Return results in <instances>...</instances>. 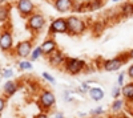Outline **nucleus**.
Instances as JSON below:
<instances>
[{
    "label": "nucleus",
    "mask_w": 133,
    "mask_h": 118,
    "mask_svg": "<svg viewBox=\"0 0 133 118\" xmlns=\"http://www.w3.org/2000/svg\"><path fill=\"white\" fill-rule=\"evenodd\" d=\"M0 73H2V67H0Z\"/></svg>",
    "instance_id": "nucleus-39"
},
{
    "label": "nucleus",
    "mask_w": 133,
    "mask_h": 118,
    "mask_svg": "<svg viewBox=\"0 0 133 118\" xmlns=\"http://www.w3.org/2000/svg\"><path fill=\"white\" fill-rule=\"evenodd\" d=\"M107 28V21L103 19V20H96L92 23L91 25V32H92V35L98 37V36H101V33L105 31Z\"/></svg>",
    "instance_id": "nucleus-17"
},
{
    "label": "nucleus",
    "mask_w": 133,
    "mask_h": 118,
    "mask_svg": "<svg viewBox=\"0 0 133 118\" xmlns=\"http://www.w3.org/2000/svg\"><path fill=\"white\" fill-rule=\"evenodd\" d=\"M15 7H16V11L19 12L20 17H23L25 20L36 12V4L32 0H16Z\"/></svg>",
    "instance_id": "nucleus-8"
},
{
    "label": "nucleus",
    "mask_w": 133,
    "mask_h": 118,
    "mask_svg": "<svg viewBox=\"0 0 133 118\" xmlns=\"http://www.w3.org/2000/svg\"><path fill=\"white\" fill-rule=\"evenodd\" d=\"M73 4H75V0H52V5L59 13L72 12Z\"/></svg>",
    "instance_id": "nucleus-11"
},
{
    "label": "nucleus",
    "mask_w": 133,
    "mask_h": 118,
    "mask_svg": "<svg viewBox=\"0 0 133 118\" xmlns=\"http://www.w3.org/2000/svg\"><path fill=\"white\" fill-rule=\"evenodd\" d=\"M77 114H79V117H80V118H84V117H87V113H83V112H81V113L79 112Z\"/></svg>",
    "instance_id": "nucleus-35"
},
{
    "label": "nucleus",
    "mask_w": 133,
    "mask_h": 118,
    "mask_svg": "<svg viewBox=\"0 0 133 118\" xmlns=\"http://www.w3.org/2000/svg\"><path fill=\"white\" fill-rule=\"evenodd\" d=\"M110 95H112L113 100L121 98V86H118V85H115V86H112V90H110Z\"/></svg>",
    "instance_id": "nucleus-27"
},
{
    "label": "nucleus",
    "mask_w": 133,
    "mask_h": 118,
    "mask_svg": "<svg viewBox=\"0 0 133 118\" xmlns=\"http://www.w3.org/2000/svg\"><path fill=\"white\" fill-rule=\"evenodd\" d=\"M41 77L45 80L48 84H51V85H55V84H56V80H55V77L52 76L51 73H48V72H43V73H41Z\"/></svg>",
    "instance_id": "nucleus-28"
},
{
    "label": "nucleus",
    "mask_w": 133,
    "mask_h": 118,
    "mask_svg": "<svg viewBox=\"0 0 133 118\" xmlns=\"http://www.w3.org/2000/svg\"><path fill=\"white\" fill-rule=\"evenodd\" d=\"M73 94H76V90L73 89H65L63 92V100L65 102H75V98H73Z\"/></svg>",
    "instance_id": "nucleus-24"
},
{
    "label": "nucleus",
    "mask_w": 133,
    "mask_h": 118,
    "mask_svg": "<svg viewBox=\"0 0 133 118\" xmlns=\"http://www.w3.org/2000/svg\"><path fill=\"white\" fill-rule=\"evenodd\" d=\"M20 88V85L17 81H14V80H7L3 85V92H4V97H12V95H15L17 93Z\"/></svg>",
    "instance_id": "nucleus-13"
},
{
    "label": "nucleus",
    "mask_w": 133,
    "mask_h": 118,
    "mask_svg": "<svg viewBox=\"0 0 133 118\" xmlns=\"http://www.w3.org/2000/svg\"><path fill=\"white\" fill-rule=\"evenodd\" d=\"M17 69L20 72H29L33 69V65H32V61L31 60H20L17 62Z\"/></svg>",
    "instance_id": "nucleus-22"
},
{
    "label": "nucleus",
    "mask_w": 133,
    "mask_h": 118,
    "mask_svg": "<svg viewBox=\"0 0 133 118\" xmlns=\"http://www.w3.org/2000/svg\"><path fill=\"white\" fill-rule=\"evenodd\" d=\"M125 77H127V72H120L118 76H117V84L116 85H118V86L123 88L125 85Z\"/></svg>",
    "instance_id": "nucleus-29"
},
{
    "label": "nucleus",
    "mask_w": 133,
    "mask_h": 118,
    "mask_svg": "<svg viewBox=\"0 0 133 118\" xmlns=\"http://www.w3.org/2000/svg\"><path fill=\"white\" fill-rule=\"evenodd\" d=\"M49 118H65V114L63 112H55L53 114L49 115Z\"/></svg>",
    "instance_id": "nucleus-31"
},
{
    "label": "nucleus",
    "mask_w": 133,
    "mask_h": 118,
    "mask_svg": "<svg viewBox=\"0 0 133 118\" xmlns=\"http://www.w3.org/2000/svg\"><path fill=\"white\" fill-rule=\"evenodd\" d=\"M84 12H87V9H85V2L75 0V4H73V8H72V13L73 15H80V13H84Z\"/></svg>",
    "instance_id": "nucleus-21"
},
{
    "label": "nucleus",
    "mask_w": 133,
    "mask_h": 118,
    "mask_svg": "<svg viewBox=\"0 0 133 118\" xmlns=\"http://www.w3.org/2000/svg\"><path fill=\"white\" fill-rule=\"evenodd\" d=\"M43 56H44V55H43V50H41L40 45H37V47L33 48V50H32V53H31V56H29V60H31V61H37V60L41 58Z\"/></svg>",
    "instance_id": "nucleus-23"
},
{
    "label": "nucleus",
    "mask_w": 133,
    "mask_h": 118,
    "mask_svg": "<svg viewBox=\"0 0 133 118\" xmlns=\"http://www.w3.org/2000/svg\"><path fill=\"white\" fill-rule=\"evenodd\" d=\"M121 98L127 104H133V81L125 82V85L121 88Z\"/></svg>",
    "instance_id": "nucleus-15"
},
{
    "label": "nucleus",
    "mask_w": 133,
    "mask_h": 118,
    "mask_svg": "<svg viewBox=\"0 0 133 118\" xmlns=\"http://www.w3.org/2000/svg\"><path fill=\"white\" fill-rule=\"evenodd\" d=\"M33 118H49V114H47V113H37L35 117H33Z\"/></svg>",
    "instance_id": "nucleus-33"
},
{
    "label": "nucleus",
    "mask_w": 133,
    "mask_h": 118,
    "mask_svg": "<svg viewBox=\"0 0 133 118\" xmlns=\"http://www.w3.org/2000/svg\"><path fill=\"white\" fill-rule=\"evenodd\" d=\"M89 118H103V117H89Z\"/></svg>",
    "instance_id": "nucleus-38"
},
{
    "label": "nucleus",
    "mask_w": 133,
    "mask_h": 118,
    "mask_svg": "<svg viewBox=\"0 0 133 118\" xmlns=\"http://www.w3.org/2000/svg\"><path fill=\"white\" fill-rule=\"evenodd\" d=\"M104 7V0H87L85 2V9L87 12H95Z\"/></svg>",
    "instance_id": "nucleus-18"
},
{
    "label": "nucleus",
    "mask_w": 133,
    "mask_h": 118,
    "mask_svg": "<svg viewBox=\"0 0 133 118\" xmlns=\"http://www.w3.org/2000/svg\"><path fill=\"white\" fill-rule=\"evenodd\" d=\"M125 101L123 98H117V100H113L112 104H110V112L112 113H120L123 112L124 108H125Z\"/></svg>",
    "instance_id": "nucleus-20"
},
{
    "label": "nucleus",
    "mask_w": 133,
    "mask_h": 118,
    "mask_svg": "<svg viewBox=\"0 0 133 118\" xmlns=\"http://www.w3.org/2000/svg\"><path fill=\"white\" fill-rule=\"evenodd\" d=\"M112 3H123V0H110Z\"/></svg>",
    "instance_id": "nucleus-36"
},
{
    "label": "nucleus",
    "mask_w": 133,
    "mask_h": 118,
    "mask_svg": "<svg viewBox=\"0 0 133 118\" xmlns=\"http://www.w3.org/2000/svg\"><path fill=\"white\" fill-rule=\"evenodd\" d=\"M40 48H41V50H43V55L45 56V57H48L49 55H52L55 50H57V49H59V47H57V41L55 40L52 36H49V37H47L45 40H44V41L41 42Z\"/></svg>",
    "instance_id": "nucleus-12"
},
{
    "label": "nucleus",
    "mask_w": 133,
    "mask_h": 118,
    "mask_svg": "<svg viewBox=\"0 0 133 118\" xmlns=\"http://www.w3.org/2000/svg\"><path fill=\"white\" fill-rule=\"evenodd\" d=\"M65 20H66V27H68V35L72 37L83 36L89 29L87 20L81 19L77 15H69L68 17H65Z\"/></svg>",
    "instance_id": "nucleus-1"
},
{
    "label": "nucleus",
    "mask_w": 133,
    "mask_h": 118,
    "mask_svg": "<svg viewBox=\"0 0 133 118\" xmlns=\"http://www.w3.org/2000/svg\"><path fill=\"white\" fill-rule=\"evenodd\" d=\"M87 65H88V62L84 58L66 56L65 62L63 65V69L66 74H69V76H79V74L84 73Z\"/></svg>",
    "instance_id": "nucleus-4"
},
{
    "label": "nucleus",
    "mask_w": 133,
    "mask_h": 118,
    "mask_svg": "<svg viewBox=\"0 0 133 118\" xmlns=\"http://www.w3.org/2000/svg\"><path fill=\"white\" fill-rule=\"evenodd\" d=\"M11 13V5L7 4H0V23H7L9 20Z\"/></svg>",
    "instance_id": "nucleus-19"
},
{
    "label": "nucleus",
    "mask_w": 133,
    "mask_h": 118,
    "mask_svg": "<svg viewBox=\"0 0 133 118\" xmlns=\"http://www.w3.org/2000/svg\"><path fill=\"white\" fill-rule=\"evenodd\" d=\"M89 114H91V117H103L105 114V110L103 106H97V108H95L89 112Z\"/></svg>",
    "instance_id": "nucleus-26"
},
{
    "label": "nucleus",
    "mask_w": 133,
    "mask_h": 118,
    "mask_svg": "<svg viewBox=\"0 0 133 118\" xmlns=\"http://www.w3.org/2000/svg\"><path fill=\"white\" fill-rule=\"evenodd\" d=\"M118 12V16L120 19H128L130 16H133V2H123V4H121L117 9Z\"/></svg>",
    "instance_id": "nucleus-14"
},
{
    "label": "nucleus",
    "mask_w": 133,
    "mask_h": 118,
    "mask_svg": "<svg viewBox=\"0 0 133 118\" xmlns=\"http://www.w3.org/2000/svg\"><path fill=\"white\" fill-rule=\"evenodd\" d=\"M8 0H0V4H7Z\"/></svg>",
    "instance_id": "nucleus-37"
},
{
    "label": "nucleus",
    "mask_w": 133,
    "mask_h": 118,
    "mask_svg": "<svg viewBox=\"0 0 133 118\" xmlns=\"http://www.w3.org/2000/svg\"><path fill=\"white\" fill-rule=\"evenodd\" d=\"M48 33L51 36L55 35H68V27H66L65 17L53 19L48 25Z\"/></svg>",
    "instance_id": "nucleus-9"
},
{
    "label": "nucleus",
    "mask_w": 133,
    "mask_h": 118,
    "mask_svg": "<svg viewBox=\"0 0 133 118\" xmlns=\"http://www.w3.org/2000/svg\"><path fill=\"white\" fill-rule=\"evenodd\" d=\"M15 48V39L12 31L8 28H3L0 31V50L3 53H9Z\"/></svg>",
    "instance_id": "nucleus-7"
},
{
    "label": "nucleus",
    "mask_w": 133,
    "mask_h": 118,
    "mask_svg": "<svg viewBox=\"0 0 133 118\" xmlns=\"http://www.w3.org/2000/svg\"><path fill=\"white\" fill-rule=\"evenodd\" d=\"M15 76V72L14 69H11V68H5L2 70V77L7 81V80H12V77Z\"/></svg>",
    "instance_id": "nucleus-25"
},
{
    "label": "nucleus",
    "mask_w": 133,
    "mask_h": 118,
    "mask_svg": "<svg viewBox=\"0 0 133 118\" xmlns=\"http://www.w3.org/2000/svg\"><path fill=\"white\" fill-rule=\"evenodd\" d=\"M128 55H129V58H130V61H132V60H133V48L128 50Z\"/></svg>",
    "instance_id": "nucleus-34"
},
{
    "label": "nucleus",
    "mask_w": 133,
    "mask_h": 118,
    "mask_svg": "<svg viewBox=\"0 0 133 118\" xmlns=\"http://www.w3.org/2000/svg\"><path fill=\"white\" fill-rule=\"evenodd\" d=\"M129 61H130V58H129L128 52H123V53H118L117 56H115L112 58L103 60L101 61V69L105 72H109V73H113V72L120 70L123 68V65L128 64Z\"/></svg>",
    "instance_id": "nucleus-3"
},
{
    "label": "nucleus",
    "mask_w": 133,
    "mask_h": 118,
    "mask_svg": "<svg viewBox=\"0 0 133 118\" xmlns=\"http://www.w3.org/2000/svg\"><path fill=\"white\" fill-rule=\"evenodd\" d=\"M45 27H47V19L43 13L37 12V11L27 19V29L33 35L41 33Z\"/></svg>",
    "instance_id": "nucleus-5"
},
{
    "label": "nucleus",
    "mask_w": 133,
    "mask_h": 118,
    "mask_svg": "<svg viewBox=\"0 0 133 118\" xmlns=\"http://www.w3.org/2000/svg\"><path fill=\"white\" fill-rule=\"evenodd\" d=\"M65 58H66L65 53L63 50L57 49V50H55L52 55H49L47 57V61H48L49 65L53 67V68H63L64 62H65Z\"/></svg>",
    "instance_id": "nucleus-10"
},
{
    "label": "nucleus",
    "mask_w": 133,
    "mask_h": 118,
    "mask_svg": "<svg viewBox=\"0 0 133 118\" xmlns=\"http://www.w3.org/2000/svg\"><path fill=\"white\" fill-rule=\"evenodd\" d=\"M33 48H35L33 40H21V41L16 42L12 53H14L15 57H17L20 60H28Z\"/></svg>",
    "instance_id": "nucleus-6"
},
{
    "label": "nucleus",
    "mask_w": 133,
    "mask_h": 118,
    "mask_svg": "<svg viewBox=\"0 0 133 118\" xmlns=\"http://www.w3.org/2000/svg\"><path fill=\"white\" fill-rule=\"evenodd\" d=\"M88 97H89L92 101H95V102H100L101 100H104L105 92H104L103 88H100V86H91L89 92H88Z\"/></svg>",
    "instance_id": "nucleus-16"
},
{
    "label": "nucleus",
    "mask_w": 133,
    "mask_h": 118,
    "mask_svg": "<svg viewBox=\"0 0 133 118\" xmlns=\"http://www.w3.org/2000/svg\"><path fill=\"white\" fill-rule=\"evenodd\" d=\"M7 106V97H4V95H0V115H2V113L4 112Z\"/></svg>",
    "instance_id": "nucleus-30"
},
{
    "label": "nucleus",
    "mask_w": 133,
    "mask_h": 118,
    "mask_svg": "<svg viewBox=\"0 0 133 118\" xmlns=\"http://www.w3.org/2000/svg\"><path fill=\"white\" fill-rule=\"evenodd\" d=\"M127 76L129 77L130 81H133V64H130V65H129V68L127 70Z\"/></svg>",
    "instance_id": "nucleus-32"
},
{
    "label": "nucleus",
    "mask_w": 133,
    "mask_h": 118,
    "mask_svg": "<svg viewBox=\"0 0 133 118\" xmlns=\"http://www.w3.org/2000/svg\"><path fill=\"white\" fill-rule=\"evenodd\" d=\"M56 95L49 89H41L37 95V106L41 113H51L56 106Z\"/></svg>",
    "instance_id": "nucleus-2"
}]
</instances>
